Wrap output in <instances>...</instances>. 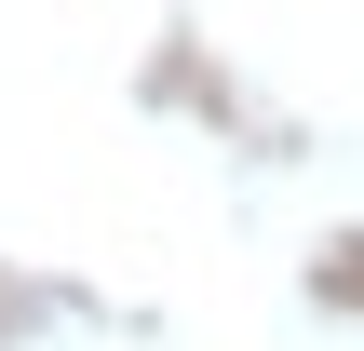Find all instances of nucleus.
Returning <instances> with one entry per match:
<instances>
[]
</instances>
